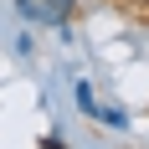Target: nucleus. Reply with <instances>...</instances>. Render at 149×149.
Returning <instances> with one entry per match:
<instances>
[{
    "mask_svg": "<svg viewBox=\"0 0 149 149\" xmlns=\"http://www.w3.org/2000/svg\"><path fill=\"white\" fill-rule=\"evenodd\" d=\"M15 10L36 21V26H57L67 31V15H72V0H15Z\"/></svg>",
    "mask_w": 149,
    "mask_h": 149,
    "instance_id": "obj_1",
    "label": "nucleus"
},
{
    "mask_svg": "<svg viewBox=\"0 0 149 149\" xmlns=\"http://www.w3.org/2000/svg\"><path fill=\"white\" fill-rule=\"evenodd\" d=\"M72 98H77V108H82L88 118H98V98H93V88H88V77H77V82H72Z\"/></svg>",
    "mask_w": 149,
    "mask_h": 149,
    "instance_id": "obj_2",
    "label": "nucleus"
},
{
    "mask_svg": "<svg viewBox=\"0 0 149 149\" xmlns=\"http://www.w3.org/2000/svg\"><path fill=\"white\" fill-rule=\"evenodd\" d=\"M98 123H103V129H129V113H123V103H108V108H98Z\"/></svg>",
    "mask_w": 149,
    "mask_h": 149,
    "instance_id": "obj_3",
    "label": "nucleus"
},
{
    "mask_svg": "<svg viewBox=\"0 0 149 149\" xmlns=\"http://www.w3.org/2000/svg\"><path fill=\"white\" fill-rule=\"evenodd\" d=\"M41 149H67V144H62L57 134H46V139H41Z\"/></svg>",
    "mask_w": 149,
    "mask_h": 149,
    "instance_id": "obj_4",
    "label": "nucleus"
}]
</instances>
